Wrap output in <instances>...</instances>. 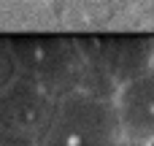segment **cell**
I'll return each mask as SVG.
<instances>
[{
    "mask_svg": "<svg viewBox=\"0 0 154 146\" xmlns=\"http://www.w3.org/2000/svg\"><path fill=\"white\" fill-rule=\"evenodd\" d=\"M19 62V76L38 81L57 100L79 92L84 81V57L79 51L76 35L60 33H24L3 35Z\"/></svg>",
    "mask_w": 154,
    "mask_h": 146,
    "instance_id": "obj_1",
    "label": "cell"
},
{
    "mask_svg": "<svg viewBox=\"0 0 154 146\" xmlns=\"http://www.w3.org/2000/svg\"><path fill=\"white\" fill-rule=\"evenodd\" d=\"M122 122L114 100L70 92L57 100L51 125L38 138L41 146H119Z\"/></svg>",
    "mask_w": 154,
    "mask_h": 146,
    "instance_id": "obj_2",
    "label": "cell"
},
{
    "mask_svg": "<svg viewBox=\"0 0 154 146\" xmlns=\"http://www.w3.org/2000/svg\"><path fill=\"white\" fill-rule=\"evenodd\" d=\"M79 51L87 65L100 68L122 89L125 84L152 73L154 35L141 33H79Z\"/></svg>",
    "mask_w": 154,
    "mask_h": 146,
    "instance_id": "obj_3",
    "label": "cell"
},
{
    "mask_svg": "<svg viewBox=\"0 0 154 146\" xmlns=\"http://www.w3.org/2000/svg\"><path fill=\"white\" fill-rule=\"evenodd\" d=\"M57 98L46 92L38 81L19 76L0 89V130L41 138L51 125Z\"/></svg>",
    "mask_w": 154,
    "mask_h": 146,
    "instance_id": "obj_4",
    "label": "cell"
},
{
    "mask_svg": "<svg viewBox=\"0 0 154 146\" xmlns=\"http://www.w3.org/2000/svg\"><path fill=\"white\" fill-rule=\"evenodd\" d=\"M114 103L125 135L141 144L154 141V70L125 84Z\"/></svg>",
    "mask_w": 154,
    "mask_h": 146,
    "instance_id": "obj_5",
    "label": "cell"
},
{
    "mask_svg": "<svg viewBox=\"0 0 154 146\" xmlns=\"http://www.w3.org/2000/svg\"><path fill=\"white\" fill-rule=\"evenodd\" d=\"M0 146H41L32 135H19V133H5L0 130Z\"/></svg>",
    "mask_w": 154,
    "mask_h": 146,
    "instance_id": "obj_6",
    "label": "cell"
}]
</instances>
